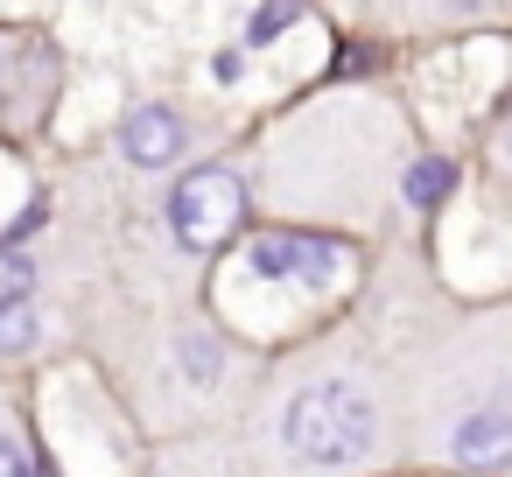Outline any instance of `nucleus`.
Here are the masks:
<instances>
[{"mask_svg":"<svg viewBox=\"0 0 512 477\" xmlns=\"http://www.w3.org/2000/svg\"><path fill=\"white\" fill-rule=\"evenodd\" d=\"M120 148H127V162H134V169H169V162L183 155V120H176L169 106H134V113H127V134H120Z\"/></svg>","mask_w":512,"mask_h":477,"instance_id":"nucleus-5","label":"nucleus"},{"mask_svg":"<svg viewBox=\"0 0 512 477\" xmlns=\"http://www.w3.org/2000/svg\"><path fill=\"white\" fill-rule=\"evenodd\" d=\"M505 162H512V141H505Z\"/></svg>","mask_w":512,"mask_h":477,"instance_id":"nucleus-12","label":"nucleus"},{"mask_svg":"<svg viewBox=\"0 0 512 477\" xmlns=\"http://www.w3.org/2000/svg\"><path fill=\"white\" fill-rule=\"evenodd\" d=\"M239 218H246V190L232 169H190L169 197V232L190 253H218L239 232Z\"/></svg>","mask_w":512,"mask_h":477,"instance_id":"nucleus-2","label":"nucleus"},{"mask_svg":"<svg viewBox=\"0 0 512 477\" xmlns=\"http://www.w3.org/2000/svg\"><path fill=\"white\" fill-rule=\"evenodd\" d=\"M449 190H456V169H449V162H414V176H407V197H414L421 211H428V204H442Z\"/></svg>","mask_w":512,"mask_h":477,"instance_id":"nucleus-7","label":"nucleus"},{"mask_svg":"<svg viewBox=\"0 0 512 477\" xmlns=\"http://www.w3.org/2000/svg\"><path fill=\"white\" fill-rule=\"evenodd\" d=\"M0 477H36V456L15 435H0Z\"/></svg>","mask_w":512,"mask_h":477,"instance_id":"nucleus-11","label":"nucleus"},{"mask_svg":"<svg viewBox=\"0 0 512 477\" xmlns=\"http://www.w3.org/2000/svg\"><path fill=\"white\" fill-rule=\"evenodd\" d=\"M36 330H43L36 309H29V302H8V309H0V358H22V351L36 344Z\"/></svg>","mask_w":512,"mask_h":477,"instance_id":"nucleus-6","label":"nucleus"},{"mask_svg":"<svg viewBox=\"0 0 512 477\" xmlns=\"http://www.w3.org/2000/svg\"><path fill=\"white\" fill-rule=\"evenodd\" d=\"M29 288H36V267H29L15 246H0V309H8V302H29Z\"/></svg>","mask_w":512,"mask_h":477,"instance_id":"nucleus-8","label":"nucleus"},{"mask_svg":"<svg viewBox=\"0 0 512 477\" xmlns=\"http://www.w3.org/2000/svg\"><path fill=\"white\" fill-rule=\"evenodd\" d=\"M344 246H330V239H302V232H274V239H260L253 246V274H267V281H302V288H330L337 274H344Z\"/></svg>","mask_w":512,"mask_h":477,"instance_id":"nucleus-3","label":"nucleus"},{"mask_svg":"<svg viewBox=\"0 0 512 477\" xmlns=\"http://www.w3.org/2000/svg\"><path fill=\"white\" fill-rule=\"evenodd\" d=\"M379 435V414L372 400L351 386V379H323V386H302L288 407H281V442L295 463H316V470H344L372 449Z\"/></svg>","mask_w":512,"mask_h":477,"instance_id":"nucleus-1","label":"nucleus"},{"mask_svg":"<svg viewBox=\"0 0 512 477\" xmlns=\"http://www.w3.org/2000/svg\"><path fill=\"white\" fill-rule=\"evenodd\" d=\"M183 365H190V379H197V386H211V379L225 372V351H218V344H204V337H183Z\"/></svg>","mask_w":512,"mask_h":477,"instance_id":"nucleus-10","label":"nucleus"},{"mask_svg":"<svg viewBox=\"0 0 512 477\" xmlns=\"http://www.w3.org/2000/svg\"><path fill=\"white\" fill-rule=\"evenodd\" d=\"M295 22H302V0H267V8L253 15V29H246V36H253V50H260V43H274L281 29H295Z\"/></svg>","mask_w":512,"mask_h":477,"instance_id":"nucleus-9","label":"nucleus"},{"mask_svg":"<svg viewBox=\"0 0 512 477\" xmlns=\"http://www.w3.org/2000/svg\"><path fill=\"white\" fill-rule=\"evenodd\" d=\"M449 456L470 463V470H498V463H512V393L477 400V407L449 428Z\"/></svg>","mask_w":512,"mask_h":477,"instance_id":"nucleus-4","label":"nucleus"}]
</instances>
